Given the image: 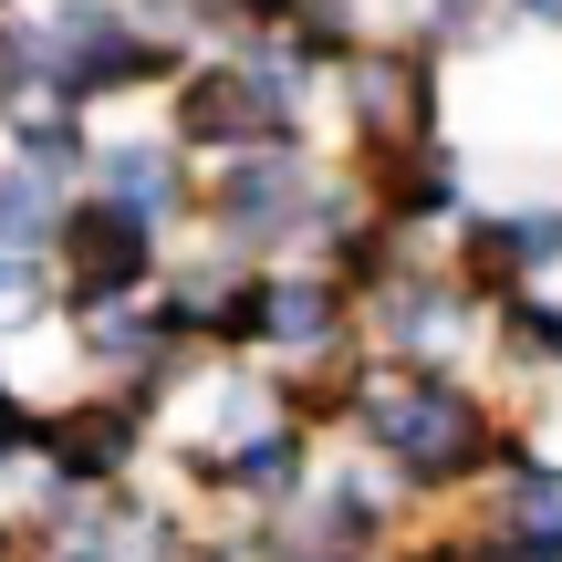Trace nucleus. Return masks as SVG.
<instances>
[{"label":"nucleus","instance_id":"obj_1","mask_svg":"<svg viewBox=\"0 0 562 562\" xmlns=\"http://www.w3.org/2000/svg\"><path fill=\"white\" fill-rule=\"evenodd\" d=\"M355 427H364V438H375L417 490H448V480L501 469V427H490V406L469 396V385H448V375H396V364L364 375V385H355Z\"/></svg>","mask_w":562,"mask_h":562},{"label":"nucleus","instance_id":"obj_2","mask_svg":"<svg viewBox=\"0 0 562 562\" xmlns=\"http://www.w3.org/2000/svg\"><path fill=\"white\" fill-rule=\"evenodd\" d=\"M167 74V42L146 32L125 0H63L53 21H42V94H63L83 115L94 94H125V83Z\"/></svg>","mask_w":562,"mask_h":562},{"label":"nucleus","instance_id":"obj_3","mask_svg":"<svg viewBox=\"0 0 562 562\" xmlns=\"http://www.w3.org/2000/svg\"><path fill=\"white\" fill-rule=\"evenodd\" d=\"M63 302H74L83 323L94 313H125V302L157 281V229L146 220H125V209H104V199H83L74 220H63Z\"/></svg>","mask_w":562,"mask_h":562},{"label":"nucleus","instance_id":"obj_4","mask_svg":"<svg viewBox=\"0 0 562 562\" xmlns=\"http://www.w3.org/2000/svg\"><path fill=\"white\" fill-rule=\"evenodd\" d=\"M313 199H323V178L302 167V146H250V157H229L220 188H209V209H220V229H229V261H240V250H271V240H302Z\"/></svg>","mask_w":562,"mask_h":562},{"label":"nucleus","instance_id":"obj_5","mask_svg":"<svg viewBox=\"0 0 562 562\" xmlns=\"http://www.w3.org/2000/svg\"><path fill=\"white\" fill-rule=\"evenodd\" d=\"M344 104H355V136L375 146H438V63L427 53H355L344 63Z\"/></svg>","mask_w":562,"mask_h":562},{"label":"nucleus","instance_id":"obj_6","mask_svg":"<svg viewBox=\"0 0 562 562\" xmlns=\"http://www.w3.org/2000/svg\"><path fill=\"white\" fill-rule=\"evenodd\" d=\"M136 448H146V396H94V406H74V417H42L53 480L63 490H94V501L136 469Z\"/></svg>","mask_w":562,"mask_h":562},{"label":"nucleus","instance_id":"obj_7","mask_svg":"<svg viewBox=\"0 0 562 562\" xmlns=\"http://www.w3.org/2000/svg\"><path fill=\"white\" fill-rule=\"evenodd\" d=\"M364 302H375V344L406 364V375H427V364H438L448 344H459V323H469V281L417 271V261H406L396 281H375Z\"/></svg>","mask_w":562,"mask_h":562},{"label":"nucleus","instance_id":"obj_8","mask_svg":"<svg viewBox=\"0 0 562 562\" xmlns=\"http://www.w3.org/2000/svg\"><path fill=\"white\" fill-rule=\"evenodd\" d=\"M178 146H229V157H250V146H281L261 94L240 83V63H199V74L178 83Z\"/></svg>","mask_w":562,"mask_h":562},{"label":"nucleus","instance_id":"obj_9","mask_svg":"<svg viewBox=\"0 0 562 562\" xmlns=\"http://www.w3.org/2000/svg\"><path fill=\"white\" fill-rule=\"evenodd\" d=\"M552 261H562V209H490V220H469V271L459 281H490V292L510 302Z\"/></svg>","mask_w":562,"mask_h":562},{"label":"nucleus","instance_id":"obj_10","mask_svg":"<svg viewBox=\"0 0 562 562\" xmlns=\"http://www.w3.org/2000/svg\"><path fill=\"white\" fill-rule=\"evenodd\" d=\"M188 334H199V323L178 313V292H157V302H125V313H94V323H83V355L115 364V375H146V385H157L167 364L188 355Z\"/></svg>","mask_w":562,"mask_h":562},{"label":"nucleus","instance_id":"obj_11","mask_svg":"<svg viewBox=\"0 0 562 562\" xmlns=\"http://www.w3.org/2000/svg\"><path fill=\"white\" fill-rule=\"evenodd\" d=\"M344 281L323 271H261V344H281V355H334L344 344Z\"/></svg>","mask_w":562,"mask_h":562},{"label":"nucleus","instance_id":"obj_12","mask_svg":"<svg viewBox=\"0 0 562 562\" xmlns=\"http://www.w3.org/2000/svg\"><path fill=\"white\" fill-rule=\"evenodd\" d=\"M94 199L104 209H125V220H178L188 209V167H178V146H94Z\"/></svg>","mask_w":562,"mask_h":562},{"label":"nucleus","instance_id":"obj_13","mask_svg":"<svg viewBox=\"0 0 562 562\" xmlns=\"http://www.w3.org/2000/svg\"><path fill=\"white\" fill-rule=\"evenodd\" d=\"M375 209H385V229L448 220V209H459V157H448V146H385L375 157Z\"/></svg>","mask_w":562,"mask_h":562},{"label":"nucleus","instance_id":"obj_14","mask_svg":"<svg viewBox=\"0 0 562 562\" xmlns=\"http://www.w3.org/2000/svg\"><path fill=\"white\" fill-rule=\"evenodd\" d=\"M63 199H74L63 178H42V167L0 157V250H21V261H42V240H63V220H74Z\"/></svg>","mask_w":562,"mask_h":562},{"label":"nucleus","instance_id":"obj_15","mask_svg":"<svg viewBox=\"0 0 562 562\" xmlns=\"http://www.w3.org/2000/svg\"><path fill=\"white\" fill-rule=\"evenodd\" d=\"M501 344L521 364H562V302L552 292H510L501 302Z\"/></svg>","mask_w":562,"mask_h":562},{"label":"nucleus","instance_id":"obj_16","mask_svg":"<svg viewBox=\"0 0 562 562\" xmlns=\"http://www.w3.org/2000/svg\"><path fill=\"white\" fill-rule=\"evenodd\" d=\"M42 302H53V271L21 261V250H0V334H11V323H32Z\"/></svg>","mask_w":562,"mask_h":562},{"label":"nucleus","instance_id":"obj_17","mask_svg":"<svg viewBox=\"0 0 562 562\" xmlns=\"http://www.w3.org/2000/svg\"><path fill=\"white\" fill-rule=\"evenodd\" d=\"M32 448H42V417H32L21 396H0V480H11V469L32 459Z\"/></svg>","mask_w":562,"mask_h":562},{"label":"nucleus","instance_id":"obj_18","mask_svg":"<svg viewBox=\"0 0 562 562\" xmlns=\"http://www.w3.org/2000/svg\"><path fill=\"white\" fill-rule=\"evenodd\" d=\"M521 21H542V32H562V0H510Z\"/></svg>","mask_w":562,"mask_h":562},{"label":"nucleus","instance_id":"obj_19","mask_svg":"<svg viewBox=\"0 0 562 562\" xmlns=\"http://www.w3.org/2000/svg\"><path fill=\"white\" fill-rule=\"evenodd\" d=\"M406 11H427V21H438V11H448V0H406Z\"/></svg>","mask_w":562,"mask_h":562},{"label":"nucleus","instance_id":"obj_20","mask_svg":"<svg viewBox=\"0 0 562 562\" xmlns=\"http://www.w3.org/2000/svg\"><path fill=\"white\" fill-rule=\"evenodd\" d=\"M0 562H11V531H0Z\"/></svg>","mask_w":562,"mask_h":562}]
</instances>
